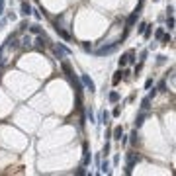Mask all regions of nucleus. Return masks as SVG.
I'll list each match as a JSON object with an SVG mask.
<instances>
[{"label":"nucleus","mask_w":176,"mask_h":176,"mask_svg":"<svg viewBox=\"0 0 176 176\" xmlns=\"http://www.w3.org/2000/svg\"><path fill=\"white\" fill-rule=\"evenodd\" d=\"M166 16H174V6H168V8H166Z\"/></svg>","instance_id":"35"},{"label":"nucleus","mask_w":176,"mask_h":176,"mask_svg":"<svg viewBox=\"0 0 176 176\" xmlns=\"http://www.w3.org/2000/svg\"><path fill=\"white\" fill-rule=\"evenodd\" d=\"M98 166H100V172H102V174H110L112 172V170H110V161H108V158L104 162H100Z\"/></svg>","instance_id":"9"},{"label":"nucleus","mask_w":176,"mask_h":176,"mask_svg":"<svg viewBox=\"0 0 176 176\" xmlns=\"http://www.w3.org/2000/svg\"><path fill=\"white\" fill-rule=\"evenodd\" d=\"M82 49H84L86 53H90V51H92V43H88V41H82Z\"/></svg>","instance_id":"28"},{"label":"nucleus","mask_w":176,"mask_h":176,"mask_svg":"<svg viewBox=\"0 0 176 176\" xmlns=\"http://www.w3.org/2000/svg\"><path fill=\"white\" fill-rule=\"evenodd\" d=\"M31 14H33V16H35V18H37V20H41V12H39V10H31Z\"/></svg>","instance_id":"39"},{"label":"nucleus","mask_w":176,"mask_h":176,"mask_svg":"<svg viewBox=\"0 0 176 176\" xmlns=\"http://www.w3.org/2000/svg\"><path fill=\"white\" fill-rule=\"evenodd\" d=\"M151 86H153V78H147V80H145V88H147V90H149Z\"/></svg>","instance_id":"34"},{"label":"nucleus","mask_w":176,"mask_h":176,"mask_svg":"<svg viewBox=\"0 0 176 176\" xmlns=\"http://www.w3.org/2000/svg\"><path fill=\"white\" fill-rule=\"evenodd\" d=\"M4 8H6V2H4V0H0V16L4 14Z\"/></svg>","instance_id":"37"},{"label":"nucleus","mask_w":176,"mask_h":176,"mask_svg":"<svg viewBox=\"0 0 176 176\" xmlns=\"http://www.w3.org/2000/svg\"><path fill=\"white\" fill-rule=\"evenodd\" d=\"M155 96H157V88H153V90H151V92H149V98H151V100H153V98H155Z\"/></svg>","instance_id":"40"},{"label":"nucleus","mask_w":176,"mask_h":176,"mask_svg":"<svg viewBox=\"0 0 176 176\" xmlns=\"http://www.w3.org/2000/svg\"><path fill=\"white\" fill-rule=\"evenodd\" d=\"M31 10H33L31 4H29L28 0H24V2H22V16H26V18H28V16H31Z\"/></svg>","instance_id":"7"},{"label":"nucleus","mask_w":176,"mask_h":176,"mask_svg":"<svg viewBox=\"0 0 176 176\" xmlns=\"http://www.w3.org/2000/svg\"><path fill=\"white\" fill-rule=\"evenodd\" d=\"M145 26H147V24H145V22H141V24H139V28H137V33H143Z\"/></svg>","instance_id":"36"},{"label":"nucleus","mask_w":176,"mask_h":176,"mask_svg":"<svg viewBox=\"0 0 176 176\" xmlns=\"http://www.w3.org/2000/svg\"><path fill=\"white\" fill-rule=\"evenodd\" d=\"M86 117H88V121H90V123H96V117H94L92 108H88V110H86Z\"/></svg>","instance_id":"21"},{"label":"nucleus","mask_w":176,"mask_h":176,"mask_svg":"<svg viewBox=\"0 0 176 176\" xmlns=\"http://www.w3.org/2000/svg\"><path fill=\"white\" fill-rule=\"evenodd\" d=\"M117 65H119V69H123V67L127 65V55H121L119 59H117Z\"/></svg>","instance_id":"23"},{"label":"nucleus","mask_w":176,"mask_h":176,"mask_svg":"<svg viewBox=\"0 0 176 176\" xmlns=\"http://www.w3.org/2000/svg\"><path fill=\"white\" fill-rule=\"evenodd\" d=\"M110 117H112V114L104 110V112H102V116H100V119L96 121V123H106V125H108V123H110Z\"/></svg>","instance_id":"10"},{"label":"nucleus","mask_w":176,"mask_h":176,"mask_svg":"<svg viewBox=\"0 0 176 176\" xmlns=\"http://www.w3.org/2000/svg\"><path fill=\"white\" fill-rule=\"evenodd\" d=\"M145 119H147V112H141V114H139V116H137V117H135V127H137V129H139V127H141V125H143V123H145Z\"/></svg>","instance_id":"8"},{"label":"nucleus","mask_w":176,"mask_h":176,"mask_svg":"<svg viewBox=\"0 0 176 176\" xmlns=\"http://www.w3.org/2000/svg\"><path fill=\"white\" fill-rule=\"evenodd\" d=\"M165 63H166V57L165 55H158L157 57V65H165Z\"/></svg>","instance_id":"31"},{"label":"nucleus","mask_w":176,"mask_h":176,"mask_svg":"<svg viewBox=\"0 0 176 176\" xmlns=\"http://www.w3.org/2000/svg\"><path fill=\"white\" fill-rule=\"evenodd\" d=\"M55 31H57V35H59V37H63L65 41H70V39H73V35H70L69 31H65V29L59 26V24H55Z\"/></svg>","instance_id":"6"},{"label":"nucleus","mask_w":176,"mask_h":176,"mask_svg":"<svg viewBox=\"0 0 176 176\" xmlns=\"http://www.w3.org/2000/svg\"><path fill=\"white\" fill-rule=\"evenodd\" d=\"M143 65H145L143 61H139V63H137V65H135V69H133V74H139V73H141V69H143Z\"/></svg>","instance_id":"25"},{"label":"nucleus","mask_w":176,"mask_h":176,"mask_svg":"<svg viewBox=\"0 0 176 176\" xmlns=\"http://www.w3.org/2000/svg\"><path fill=\"white\" fill-rule=\"evenodd\" d=\"M143 2H145V0H139V6H143Z\"/></svg>","instance_id":"41"},{"label":"nucleus","mask_w":176,"mask_h":176,"mask_svg":"<svg viewBox=\"0 0 176 176\" xmlns=\"http://www.w3.org/2000/svg\"><path fill=\"white\" fill-rule=\"evenodd\" d=\"M125 55H127V65H135L137 59H135V51H133V49H131V51H127Z\"/></svg>","instance_id":"17"},{"label":"nucleus","mask_w":176,"mask_h":176,"mask_svg":"<svg viewBox=\"0 0 176 176\" xmlns=\"http://www.w3.org/2000/svg\"><path fill=\"white\" fill-rule=\"evenodd\" d=\"M121 45V41H114V43H106V45H102V47H98L94 51V55H98V57H104V55H112L114 51H117V47Z\"/></svg>","instance_id":"1"},{"label":"nucleus","mask_w":176,"mask_h":176,"mask_svg":"<svg viewBox=\"0 0 176 176\" xmlns=\"http://www.w3.org/2000/svg\"><path fill=\"white\" fill-rule=\"evenodd\" d=\"M26 29H28V22H22L20 24V31H26Z\"/></svg>","instance_id":"38"},{"label":"nucleus","mask_w":176,"mask_h":176,"mask_svg":"<svg viewBox=\"0 0 176 176\" xmlns=\"http://www.w3.org/2000/svg\"><path fill=\"white\" fill-rule=\"evenodd\" d=\"M28 29L33 33V35H41V33H43V29L37 26V24H33V26H28Z\"/></svg>","instance_id":"15"},{"label":"nucleus","mask_w":176,"mask_h":176,"mask_svg":"<svg viewBox=\"0 0 176 176\" xmlns=\"http://www.w3.org/2000/svg\"><path fill=\"white\" fill-rule=\"evenodd\" d=\"M129 141H131L133 145H137V141H139V133H137V129H135V131H131V135H129Z\"/></svg>","instance_id":"20"},{"label":"nucleus","mask_w":176,"mask_h":176,"mask_svg":"<svg viewBox=\"0 0 176 176\" xmlns=\"http://www.w3.org/2000/svg\"><path fill=\"white\" fill-rule=\"evenodd\" d=\"M121 135H123V127H121V125L114 127V131H112V137H114L116 141H119V139H121Z\"/></svg>","instance_id":"11"},{"label":"nucleus","mask_w":176,"mask_h":176,"mask_svg":"<svg viewBox=\"0 0 176 176\" xmlns=\"http://www.w3.org/2000/svg\"><path fill=\"white\" fill-rule=\"evenodd\" d=\"M90 158H92V157H90V153H88V147L84 145V158H82V166H84V168L90 165Z\"/></svg>","instance_id":"13"},{"label":"nucleus","mask_w":176,"mask_h":176,"mask_svg":"<svg viewBox=\"0 0 176 176\" xmlns=\"http://www.w3.org/2000/svg\"><path fill=\"white\" fill-rule=\"evenodd\" d=\"M121 80H123V70L119 69V70H117V73L114 74V78H112V82H114V84H119Z\"/></svg>","instance_id":"14"},{"label":"nucleus","mask_w":176,"mask_h":176,"mask_svg":"<svg viewBox=\"0 0 176 176\" xmlns=\"http://www.w3.org/2000/svg\"><path fill=\"white\" fill-rule=\"evenodd\" d=\"M166 28H168V31L174 29V16H166Z\"/></svg>","instance_id":"19"},{"label":"nucleus","mask_w":176,"mask_h":176,"mask_svg":"<svg viewBox=\"0 0 176 176\" xmlns=\"http://www.w3.org/2000/svg\"><path fill=\"white\" fill-rule=\"evenodd\" d=\"M141 110H143V112H149L151 110V98H149V96L141 100Z\"/></svg>","instance_id":"12"},{"label":"nucleus","mask_w":176,"mask_h":176,"mask_svg":"<svg viewBox=\"0 0 176 176\" xmlns=\"http://www.w3.org/2000/svg\"><path fill=\"white\" fill-rule=\"evenodd\" d=\"M61 69H63V70H65V74H67V78H69V80H70V82H73V80H74V74H73V69H70V65H69V63H67V61H65V59H63V61H61Z\"/></svg>","instance_id":"5"},{"label":"nucleus","mask_w":176,"mask_h":176,"mask_svg":"<svg viewBox=\"0 0 176 176\" xmlns=\"http://www.w3.org/2000/svg\"><path fill=\"white\" fill-rule=\"evenodd\" d=\"M80 82H82V84H84L90 92H96V84H94V80H92V78L88 77V74H84V73L80 74Z\"/></svg>","instance_id":"4"},{"label":"nucleus","mask_w":176,"mask_h":176,"mask_svg":"<svg viewBox=\"0 0 176 176\" xmlns=\"http://www.w3.org/2000/svg\"><path fill=\"white\" fill-rule=\"evenodd\" d=\"M53 53H55V57L59 59V61H63V59H65L67 55H70V49H69V47H65L63 43H59L57 47L53 49Z\"/></svg>","instance_id":"2"},{"label":"nucleus","mask_w":176,"mask_h":176,"mask_svg":"<svg viewBox=\"0 0 176 176\" xmlns=\"http://www.w3.org/2000/svg\"><path fill=\"white\" fill-rule=\"evenodd\" d=\"M26 47H31V37H24V41H22Z\"/></svg>","instance_id":"33"},{"label":"nucleus","mask_w":176,"mask_h":176,"mask_svg":"<svg viewBox=\"0 0 176 176\" xmlns=\"http://www.w3.org/2000/svg\"><path fill=\"white\" fill-rule=\"evenodd\" d=\"M108 100H110L112 104H116L117 100H119V92H117V90H112L110 94H108Z\"/></svg>","instance_id":"16"},{"label":"nucleus","mask_w":176,"mask_h":176,"mask_svg":"<svg viewBox=\"0 0 176 176\" xmlns=\"http://www.w3.org/2000/svg\"><path fill=\"white\" fill-rule=\"evenodd\" d=\"M162 33H165V29H162V28H157V29H155V39H161Z\"/></svg>","instance_id":"27"},{"label":"nucleus","mask_w":176,"mask_h":176,"mask_svg":"<svg viewBox=\"0 0 176 176\" xmlns=\"http://www.w3.org/2000/svg\"><path fill=\"white\" fill-rule=\"evenodd\" d=\"M153 2H158V0H153Z\"/></svg>","instance_id":"42"},{"label":"nucleus","mask_w":176,"mask_h":176,"mask_svg":"<svg viewBox=\"0 0 176 176\" xmlns=\"http://www.w3.org/2000/svg\"><path fill=\"white\" fill-rule=\"evenodd\" d=\"M162 45H168V43H172V37H170V33H162Z\"/></svg>","instance_id":"22"},{"label":"nucleus","mask_w":176,"mask_h":176,"mask_svg":"<svg viewBox=\"0 0 176 176\" xmlns=\"http://www.w3.org/2000/svg\"><path fill=\"white\" fill-rule=\"evenodd\" d=\"M147 55H149V49H143V51L139 53V61L145 63V61H147Z\"/></svg>","instance_id":"26"},{"label":"nucleus","mask_w":176,"mask_h":176,"mask_svg":"<svg viewBox=\"0 0 176 176\" xmlns=\"http://www.w3.org/2000/svg\"><path fill=\"white\" fill-rule=\"evenodd\" d=\"M119 114H121V106H116V108H114V112H112V116H114V117H117Z\"/></svg>","instance_id":"32"},{"label":"nucleus","mask_w":176,"mask_h":176,"mask_svg":"<svg viewBox=\"0 0 176 176\" xmlns=\"http://www.w3.org/2000/svg\"><path fill=\"white\" fill-rule=\"evenodd\" d=\"M35 47L37 49H43V37H37V39H35Z\"/></svg>","instance_id":"30"},{"label":"nucleus","mask_w":176,"mask_h":176,"mask_svg":"<svg viewBox=\"0 0 176 176\" xmlns=\"http://www.w3.org/2000/svg\"><path fill=\"white\" fill-rule=\"evenodd\" d=\"M102 155H104V157H108V155H110V141H106V145H104Z\"/></svg>","instance_id":"29"},{"label":"nucleus","mask_w":176,"mask_h":176,"mask_svg":"<svg viewBox=\"0 0 176 176\" xmlns=\"http://www.w3.org/2000/svg\"><path fill=\"white\" fill-rule=\"evenodd\" d=\"M157 92H166V80H161V82H158Z\"/></svg>","instance_id":"24"},{"label":"nucleus","mask_w":176,"mask_h":176,"mask_svg":"<svg viewBox=\"0 0 176 176\" xmlns=\"http://www.w3.org/2000/svg\"><path fill=\"white\" fill-rule=\"evenodd\" d=\"M139 161H141V157H137V153H127V174H131V168Z\"/></svg>","instance_id":"3"},{"label":"nucleus","mask_w":176,"mask_h":176,"mask_svg":"<svg viewBox=\"0 0 176 176\" xmlns=\"http://www.w3.org/2000/svg\"><path fill=\"white\" fill-rule=\"evenodd\" d=\"M141 35H143L145 39H149V37L153 35V26H149V24H147V26H145V29H143V33H141Z\"/></svg>","instance_id":"18"}]
</instances>
